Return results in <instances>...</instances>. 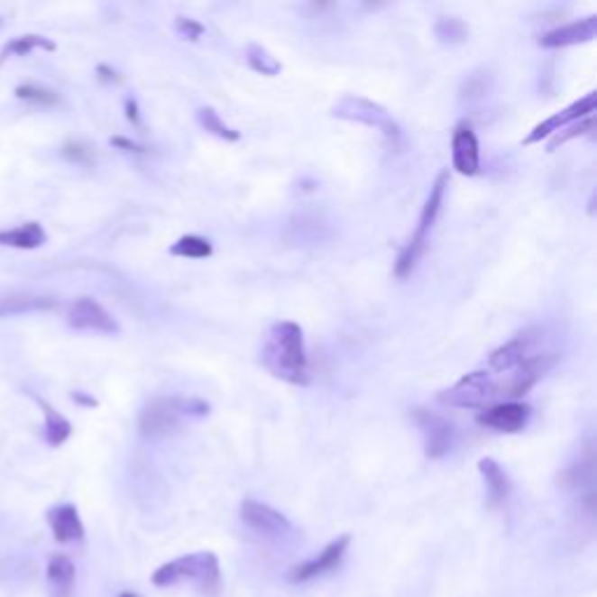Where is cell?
<instances>
[{
	"label": "cell",
	"mask_w": 597,
	"mask_h": 597,
	"mask_svg": "<svg viewBox=\"0 0 597 597\" xmlns=\"http://www.w3.org/2000/svg\"><path fill=\"white\" fill-rule=\"evenodd\" d=\"M595 106H597V94L595 91H591V94H586L583 98L574 101L569 107H565L560 113L544 119L541 124H537L535 129L530 131V135L523 141V145H535V142H541L544 138H548V135H556L558 131L567 129L569 124H574L579 119L591 117V115H595Z\"/></svg>",
	"instance_id": "cell-10"
},
{
	"label": "cell",
	"mask_w": 597,
	"mask_h": 597,
	"mask_svg": "<svg viewBox=\"0 0 597 597\" xmlns=\"http://www.w3.org/2000/svg\"><path fill=\"white\" fill-rule=\"evenodd\" d=\"M241 520L248 525L250 530H254L257 535L271 537V539H280V537L292 532V523H289L285 513L257 500H243Z\"/></svg>",
	"instance_id": "cell-9"
},
{
	"label": "cell",
	"mask_w": 597,
	"mask_h": 597,
	"mask_svg": "<svg viewBox=\"0 0 597 597\" xmlns=\"http://www.w3.org/2000/svg\"><path fill=\"white\" fill-rule=\"evenodd\" d=\"M98 73H101V79H106V82H117V73L115 70H110L107 66H98Z\"/></svg>",
	"instance_id": "cell-33"
},
{
	"label": "cell",
	"mask_w": 597,
	"mask_h": 597,
	"mask_svg": "<svg viewBox=\"0 0 597 597\" xmlns=\"http://www.w3.org/2000/svg\"><path fill=\"white\" fill-rule=\"evenodd\" d=\"M434 35L444 45H460L469 38V26L457 17H441L439 22L434 23Z\"/></svg>",
	"instance_id": "cell-21"
},
{
	"label": "cell",
	"mask_w": 597,
	"mask_h": 597,
	"mask_svg": "<svg viewBox=\"0 0 597 597\" xmlns=\"http://www.w3.org/2000/svg\"><path fill=\"white\" fill-rule=\"evenodd\" d=\"M57 304L54 298L47 297H14L7 298V301H0V316H7V313H22V310H33V308H51Z\"/></svg>",
	"instance_id": "cell-25"
},
{
	"label": "cell",
	"mask_w": 597,
	"mask_h": 597,
	"mask_svg": "<svg viewBox=\"0 0 597 597\" xmlns=\"http://www.w3.org/2000/svg\"><path fill=\"white\" fill-rule=\"evenodd\" d=\"M411 416L425 436V455L429 460H441L444 455H448V451L453 448V441H455L453 425L445 418H441L439 413L420 409V406L413 409Z\"/></svg>",
	"instance_id": "cell-8"
},
{
	"label": "cell",
	"mask_w": 597,
	"mask_h": 597,
	"mask_svg": "<svg viewBox=\"0 0 597 597\" xmlns=\"http://www.w3.org/2000/svg\"><path fill=\"white\" fill-rule=\"evenodd\" d=\"M152 583L157 588H173L180 583H194L203 595H215L222 586L220 560L213 551H197L189 556L164 563L154 569Z\"/></svg>",
	"instance_id": "cell-2"
},
{
	"label": "cell",
	"mask_w": 597,
	"mask_h": 597,
	"mask_svg": "<svg viewBox=\"0 0 597 597\" xmlns=\"http://www.w3.org/2000/svg\"><path fill=\"white\" fill-rule=\"evenodd\" d=\"M42 409H45V436H47V441H50L51 445L66 444L68 436H70V432H73L70 423H68L61 413L54 411L50 404H42Z\"/></svg>",
	"instance_id": "cell-23"
},
{
	"label": "cell",
	"mask_w": 597,
	"mask_h": 597,
	"mask_svg": "<svg viewBox=\"0 0 597 597\" xmlns=\"http://www.w3.org/2000/svg\"><path fill=\"white\" fill-rule=\"evenodd\" d=\"M245 59H248L253 70L266 75V78H276V75L282 70L280 61H278V59L262 45H248V50H245Z\"/></svg>",
	"instance_id": "cell-22"
},
{
	"label": "cell",
	"mask_w": 597,
	"mask_h": 597,
	"mask_svg": "<svg viewBox=\"0 0 597 597\" xmlns=\"http://www.w3.org/2000/svg\"><path fill=\"white\" fill-rule=\"evenodd\" d=\"M262 364L278 381L298 385V388L308 385L310 364L306 355L304 329L292 320L276 322L262 345Z\"/></svg>",
	"instance_id": "cell-1"
},
{
	"label": "cell",
	"mask_w": 597,
	"mask_h": 597,
	"mask_svg": "<svg viewBox=\"0 0 597 597\" xmlns=\"http://www.w3.org/2000/svg\"><path fill=\"white\" fill-rule=\"evenodd\" d=\"M597 35V17L595 14H588L586 19H579V22L565 23L558 29L548 31L539 38V45L546 47V50H558V47H572V45H583V42H591Z\"/></svg>",
	"instance_id": "cell-14"
},
{
	"label": "cell",
	"mask_w": 597,
	"mask_h": 597,
	"mask_svg": "<svg viewBox=\"0 0 597 597\" xmlns=\"http://www.w3.org/2000/svg\"><path fill=\"white\" fill-rule=\"evenodd\" d=\"M445 187H448V173H439V178L434 180L432 189H429V197L423 206V213H420V220H418L416 232H413L411 241L406 243L404 248H401L400 257L395 262V276L400 280L409 278L416 271L418 262L425 254V248H427L429 243V234L434 229V222L439 217L441 206H444V197H445Z\"/></svg>",
	"instance_id": "cell-4"
},
{
	"label": "cell",
	"mask_w": 597,
	"mask_h": 597,
	"mask_svg": "<svg viewBox=\"0 0 597 597\" xmlns=\"http://www.w3.org/2000/svg\"><path fill=\"white\" fill-rule=\"evenodd\" d=\"M530 416L532 409L523 401H501V404H492L479 411L476 423L488 429H495V432L516 434L530 423Z\"/></svg>",
	"instance_id": "cell-12"
},
{
	"label": "cell",
	"mask_w": 597,
	"mask_h": 597,
	"mask_svg": "<svg viewBox=\"0 0 597 597\" xmlns=\"http://www.w3.org/2000/svg\"><path fill=\"white\" fill-rule=\"evenodd\" d=\"M175 29H178V33H180L182 38L192 40V42H197V40L203 35V31H206L203 29V23L194 22V19H189V17L175 19Z\"/></svg>",
	"instance_id": "cell-30"
},
{
	"label": "cell",
	"mask_w": 597,
	"mask_h": 597,
	"mask_svg": "<svg viewBox=\"0 0 597 597\" xmlns=\"http://www.w3.org/2000/svg\"><path fill=\"white\" fill-rule=\"evenodd\" d=\"M334 115L341 119H350V122H360V124L366 126H376V129L383 131L390 142L400 141V126L395 124V119L390 117L385 107L366 101V98L345 96L338 106H334Z\"/></svg>",
	"instance_id": "cell-6"
},
{
	"label": "cell",
	"mask_w": 597,
	"mask_h": 597,
	"mask_svg": "<svg viewBox=\"0 0 597 597\" xmlns=\"http://www.w3.org/2000/svg\"><path fill=\"white\" fill-rule=\"evenodd\" d=\"M453 169L460 175L473 178L481 170V147L469 122H460L453 131Z\"/></svg>",
	"instance_id": "cell-13"
},
{
	"label": "cell",
	"mask_w": 597,
	"mask_h": 597,
	"mask_svg": "<svg viewBox=\"0 0 597 597\" xmlns=\"http://www.w3.org/2000/svg\"><path fill=\"white\" fill-rule=\"evenodd\" d=\"M47 241L45 229L38 222H29L17 229H3L0 232V245L7 248H19V250H35Z\"/></svg>",
	"instance_id": "cell-18"
},
{
	"label": "cell",
	"mask_w": 597,
	"mask_h": 597,
	"mask_svg": "<svg viewBox=\"0 0 597 597\" xmlns=\"http://www.w3.org/2000/svg\"><path fill=\"white\" fill-rule=\"evenodd\" d=\"M115 147H122V150H126V152H135V154H142V152H147V147H142V145H138V142H133V141H129V138H122V135H115L113 141Z\"/></svg>",
	"instance_id": "cell-31"
},
{
	"label": "cell",
	"mask_w": 597,
	"mask_h": 597,
	"mask_svg": "<svg viewBox=\"0 0 597 597\" xmlns=\"http://www.w3.org/2000/svg\"><path fill=\"white\" fill-rule=\"evenodd\" d=\"M17 96L23 98V101L38 103V106H57L59 103V96L54 94V91L42 89V87H38V85L17 87Z\"/></svg>",
	"instance_id": "cell-27"
},
{
	"label": "cell",
	"mask_w": 597,
	"mask_h": 597,
	"mask_svg": "<svg viewBox=\"0 0 597 597\" xmlns=\"http://www.w3.org/2000/svg\"><path fill=\"white\" fill-rule=\"evenodd\" d=\"M75 565L66 556H51L47 563V581H50L51 597H73L75 595Z\"/></svg>",
	"instance_id": "cell-17"
},
{
	"label": "cell",
	"mask_w": 597,
	"mask_h": 597,
	"mask_svg": "<svg viewBox=\"0 0 597 597\" xmlns=\"http://www.w3.org/2000/svg\"><path fill=\"white\" fill-rule=\"evenodd\" d=\"M119 597H138V595H133V592H122Z\"/></svg>",
	"instance_id": "cell-35"
},
{
	"label": "cell",
	"mask_w": 597,
	"mask_h": 597,
	"mask_svg": "<svg viewBox=\"0 0 597 597\" xmlns=\"http://www.w3.org/2000/svg\"><path fill=\"white\" fill-rule=\"evenodd\" d=\"M563 483L565 488H592V451L588 448L586 460L579 464H572L563 472Z\"/></svg>",
	"instance_id": "cell-24"
},
{
	"label": "cell",
	"mask_w": 597,
	"mask_h": 597,
	"mask_svg": "<svg viewBox=\"0 0 597 597\" xmlns=\"http://www.w3.org/2000/svg\"><path fill=\"white\" fill-rule=\"evenodd\" d=\"M68 325L79 332H98V334H117L119 325L98 301L89 297L75 298L68 306Z\"/></svg>",
	"instance_id": "cell-11"
},
{
	"label": "cell",
	"mask_w": 597,
	"mask_h": 597,
	"mask_svg": "<svg viewBox=\"0 0 597 597\" xmlns=\"http://www.w3.org/2000/svg\"><path fill=\"white\" fill-rule=\"evenodd\" d=\"M126 117H129L131 124H138V122H141V117H138V103H135L133 98L126 101Z\"/></svg>",
	"instance_id": "cell-32"
},
{
	"label": "cell",
	"mask_w": 597,
	"mask_h": 597,
	"mask_svg": "<svg viewBox=\"0 0 597 597\" xmlns=\"http://www.w3.org/2000/svg\"><path fill=\"white\" fill-rule=\"evenodd\" d=\"M439 401L453 409H488L492 404H501V378L488 369H476L457 381L453 388L444 390Z\"/></svg>",
	"instance_id": "cell-5"
},
{
	"label": "cell",
	"mask_w": 597,
	"mask_h": 597,
	"mask_svg": "<svg viewBox=\"0 0 597 597\" xmlns=\"http://www.w3.org/2000/svg\"><path fill=\"white\" fill-rule=\"evenodd\" d=\"M169 253L173 257H182V260H208L213 254V243L208 238L197 236V234H187L170 245Z\"/></svg>",
	"instance_id": "cell-19"
},
{
	"label": "cell",
	"mask_w": 597,
	"mask_h": 597,
	"mask_svg": "<svg viewBox=\"0 0 597 597\" xmlns=\"http://www.w3.org/2000/svg\"><path fill=\"white\" fill-rule=\"evenodd\" d=\"M197 119H198V124L203 126V131H208L210 135L220 138V141H226V142L241 141V131L232 129L229 124H225L220 115L215 113L213 107H201V110L197 113Z\"/></svg>",
	"instance_id": "cell-20"
},
{
	"label": "cell",
	"mask_w": 597,
	"mask_h": 597,
	"mask_svg": "<svg viewBox=\"0 0 597 597\" xmlns=\"http://www.w3.org/2000/svg\"><path fill=\"white\" fill-rule=\"evenodd\" d=\"M73 400L78 401V404H87V406H98V401L96 400H91V397H87V395H82V392H75L73 395Z\"/></svg>",
	"instance_id": "cell-34"
},
{
	"label": "cell",
	"mask_w": 597,
	"mask_h": 597,
	"mask_svg": "<svg viewBox=\"0 0 597 597\" xmlns=\"http://www.w3.org/2000/svg\"><path fill=\"white\" fill-rule=\"evenodd\" d=\"M63 157L75 161V164H94V150H91L89 145H85V142H68V145L63 147Z\"/></svg>",
	"instance_id": "cell-29"
},
{
	"label": "cell",
	"mask_w": 597,
	"mask_h": 597,
	"mask_svg": "<svg viewBox=\"0 0 597 597\" xmlns=\"http://www.w3.org/2000/svg\"><path fill=\"white\" fill-rule=\"evenodd\" d=\"M350 546V535H341L334 541H329L327 546L322 548V553L317 558L306 560V563H298L297 567L289 569V583H308L313 579H320L325 574H332L341 567L344 563L345 553Z\"/></svg>",
	"instance_id": "cell-7"
},
{
	"label": "cell",
	"mask_w": 597,
	"mask_h": 597,
	"mask_svg": "<svg viewBox=\"0 0 597 597\" xmlns=\"http://www.w3.org/2000/svg\"><path fill=\"white\" fill-rule=\"evenodd\" d=\"M208 413L210 404L198 397H157L142 406L138 429L145 439H164L178 432L185 418H203Z\"/></svg>",
	"instance_id": "cell-3"
},
{
	"label": "cell",
	"mask_w": 597,
	"mask_h": 597,
	"mask_svg": "<svg viewBox=\"0 0 597 597\" xmlns=\"http://www.w3.org/2000/svg\"><path fill=\"white\" fill-rule=\"evenodd\" d=\"M47 520H50L51 535L59 544H70V541H82L85 539V525L79 519L78 509L73 504H61V507H54L47 513Z\"/></svg>",
	"instance_id": "cell-15"
},
{
	"label": "cell",
	"mask_w": 597,
	"mask_h": 597,
	"mask_svg": "<svg viewBox=\"0 0 597 597\" xmlns=\"http://www.w3.org/2000/svg\"><path fill=\"white\" fill-rule=\"evenodd\" d=\"M35 47H42V50H57V45L54 42H50V40L40 38V35H23V38H19L17 42H12L7 50L14 51V54H31V51L35 50Z\"/></svg>",
	"instance_id": "cell-28"
},
{
	"label": "cell",
	"mask_w": 597,
	"mask_h": 597,
	"mask_svg": "<svg viewBox=\"0 0 597 597\" xmlns=\"http://www.w3.org/2000/svg\"><path fill=\"white\" fill-rule=\"evenodd\" d=\"M592 126H595V115H591V117H583L579 119V122H574V124H569L567 129L558 131V133L553 135L551 142H548V152H553L558 145H565L567 141H572V138H579V135H586L591 133Z\"/></svg>",
	"instance_id": "cell-26"
},
{
	"label": "cell",
	"mask_w": 597,
	"mask_h": 597,
	"mask_svg": "<svg viewBox=\"0 0 597 597\" xmlns=\"http://www.w3.org/2000/svg\"><path fill=\"white\" fill-rule=\"evenodd\" d=\"M479 472L485 481L491 509H501L509 501V495H511V481H509L507 472H504V469L500 467V463L492 460V457L479 460Z\"/></svg>",
	"instance_id": "cell-16"
}]
</instances>
